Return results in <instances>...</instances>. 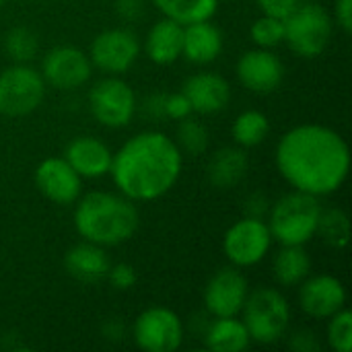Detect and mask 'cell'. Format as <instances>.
<instances>
[{"mask_svg": "<svg viewBox=\"0 0 352 352\" xmlns=\"http://www.w3.org/2000/svg\"><path fill=\"white\" fill-rule=\"evenodd\" d=\"M144 50L155 64H173L184 50V25L167 16L161 19L151 27L144 41Z\"/></svg>", "mask_w": 352, "mask_h": 352, "instance_id": "cell-20", "label": "cell"}, {"mask_svg": "<svg viewBox=\"0 0 352 352\" xmlns=\"http://www.w3.org/2000/svg\"><path fill=\"white\" fill-rule=\"evenodd\" d=\"M91 60L87 54L72 45H60L47 52L41 64V76L52 87L70 91L82 87L91 78Z\"/></svg>", "mask_w": 352, "mask_h": 352, "instance_id": "cell-12", "label": "cell"}, {"mask_svg": "<svg viewBox=\"0 0 352 352\" xmlns=\"http://www.w3.org/2000/svg\"><path fill=\"white\" fill-rule=\"evenodd\" d=\"M223 52V33L208 21H198L184 25V50L186 56L194 64L214 62Z\"/></svg>", "mask_w": 352, "mask_h": 352, "instance_id": "cell-19", "label": "cell"}, {"mask_svg": "<svg viewBox=\"0 0 352 352\" xmlns=\"http://www.w3.org/2000/svg\"><path fill=\"white\" fill-rule=\"evenodd\" d=\"M2 4H4V0H0V8H2Z\"/></svg>", "mask_w": 352, "mask_h": 352, "instance_id": "cell-40", "label": "cell"}, {"mask_svg": "<svg viewBox=\"0 0 352 352\" xmlns=\"http://www.w3.org/2000/svg\"><path fill=\"white\" fill-rule=\"evenodd\" d=\"M204 342L212 352H241L252 344L243 322L233 318H214L204 332Z\"/></svg>", "mask_w": 352, "mask_h": 352, "instance_id": "cell-23", "label": "cell"}, {"mask_svg": "<svg viewBox=\"0 0 352 352\" xmlns=\"http://www.w3.org/2000/svg\"><path fill=\"white\" fill-rule=\"evenodd\" d=\"M316 233H320L324 243H328L330 248L342 250V248L349 245V237H351L349 217L340 208H328V210L322 208Z\"/></svg>", "mask_w": 352, "mask_h": 352, "instance_id": "cell-27", "label": "cell"}, {"mask_svg": "<svg viewBox=\"0 0 352 352\" xmlns=\"http://www.w3.org/2000/svg\"><path fill=\"white\" fill-rule=\"evenodd\" d=\"M64 264H66V270L80 283H99L107 278V272L111 266L103 248L91 241L70 248L64 258Z\"/></svg>", "mask_w": 352, "mask_h": 352, "instance_id": "cell-21", "label": "cell"}, {"mask_svg": "<svg viewBox=\"0 0 352 352\" xmlns=\"http://www.w3.org/2000/svg\"><path fill=\"white\" fill-rule=\"evenodd\" d=\"M272 245V233L264 219L245 217L229 227L223 239L225 256L237 268H248L266 258Z\"/></svg>", "mask_w": 352, "mask_h": 352, "instance_id": "cell-9", "label": "cell"}, {"mask_svg": "<svg viewBox=\"0 0 352 352\" xmlns=\"http://www.w3.org/2000/svg\"><path fill=\"white\" fill-rule=\"evenodd\" d=\"M116 12L126 21H136L144 14V0H116Z\"/></svg>", "mask_w": 352, "mask_h": 352, "instance_id": "cell-35", "label": "cell"}, {"mask_svg": "<svg viewBox=\"0 0 352 352\" xmlns=\"http://www.w3.org/2000/svg\"><path fill=\"white\" fill-rule=\"evenodd\" d=\"M336 21L344 33H352V0H336Z\"/></svg>", "mask_w": 352, "mask_h": 352, "instance_id": "cell-38", "label": "cell"}, {"mask_svg": "<svg viewBox=\"0 0 352 352\" xmlns=\"http://www.w3.org/2000/svg\"><path fill=\"white\" fill-rule=\"evenodd\" d=\"M328 344L336 352L352 351V314L349 309L336 311L332 318H328Z\"/></svg>", "mask_w": 352, "mask_h": 352, "instance_id": "cell-30", "label": "cell"}, {"mask_svg": "<svg viewBox=\"0 0 352 352\" xmlns=\"http://www.w3.org/2000/svg\"><path fill=\"white\" fill-rule=\"evenodd\" d=\"M268 132H270L268 118L256 109H248V111L239 113L237 120L233 122V128H231L233 140L243 148H252V146L262 144L266 140Z\"/></svg>", "mask_w": 352, "mask_h": 352, "instance_id": "cell-26", "label": "cell"}, {"mask_svg": "<svg viewBox=\"0 0 352 352\" xmlns=\"http://www.w3.org/2000/svg\"><path fill=\"white\" fill-rule=\"evenodd\" d=\"M299 303L307 316L328 320L344 307L346 291L338 278L320 274L309 280H303V287L299 291Z\"/></svg>", "mask_w": 352, "mask_h": 352, "instance_id": "cell-16", "label": "cell"}, {"mask_svg": "<svg viewBox=\"0 0 352 352\" xmlns=\"http://www.w3.org/2000/svg\"><path fill=\"white\" fill-rule=\"evenodd\" d=\"M37 190L56 204H72L80 196V175L68 165L66 159L50 157L35 169Z\"/></svg>", "mask_w": 352, "mask_h": 352, "instance_id": "cell-15", "label": "cell"}, {"mask_svg": "<svg viewBox=\"0 0 352 352\" xmlns=\"http://www.w3.org/2000/svg\"><path fill=\"white\" fill-rule=\"evenodd\" d=\"M107 278H109V285L116 291H128V289H132L136 285V272H134V268L130 264L109 266Z\"/></svg>", "mask_w": 352, "mask_h": 352, "instance_id": "cell-32", "label": "cell"}, {"mask_svg": "<svg viewBox=\"0 0 352 352\" xmlns=\"http://www.w3.org/2000/svg\"><path fill=\"white\" fill-rule=\"evenodd\" d=\"M322 206L318 196L295 190L283 196L270 210V233L280 245H305L318 235Z\"/></svg>", "mask_w": 352, "mask_h": 352, "instance_id": "cell-4", "label": "cell"}, {"mask_svg": "<svg viewBox=\"0 0 352 352\" xmlns=\"http://www.w3.org/2000/svg\"><path fill=\"white\" fill-rule=\"evenodd\" d=\"M153 4L179 25L210 21L219 8V0H153Z\"/></svg>", "mask_w": 352, "mask_h": 352, "instance_id": "cell-25", "label": "cell"}, {"mask_svg": "<svg viewBox=\"0 0 352 352\" xmlns=\"http://www.w3.org/2000/svg\"><path fill=\"white\" fill-rule=\"evenodd\" d=\"M241 311L243 324L254 342L272 344L287 334L291 309L287 299L276 289L260 287L254 293H248Z\"/></svg>", "mask_w": 352, "mask_h": 352, "instance_id": "cell-5", "label": "cell"}, {"mask_svg": "<svg viewBox=\"0 0 352 352\" xmlns=\"http://www.w3.org/2000/svg\"><path fill=\"white\" fill-rule=\"evenodd\" d=\"M250 33H252L254 43H258L260 47L264 50L276 47L285 41V21L264 14L252 25Z\"/></svg>", "mask_w": 352, "mask_h": 352, "instance_id": "cell-31", "label": "cell"}, {"mask_svg": "<svg viewBox=\"0 0 352 352\" xmlns=\"http://www.w3.org/2000/svg\"><path fill=\"white\" fill-rule=\"evenodd\" d=\"M332 37V19L320 4H299L285 19V39L303 58L320 56Z\"/></svg>", "mask_w": 352, "mask_h": 352, "instance_id": "cell-6", "label": "cell"}, {"mask_svg": "<svg viewBox=\"0 0 352 352\" xmlns=\"http://www.w3.org/2000/svg\"><path fill=\"white\" fill-rule=\"evenodd\" d=\"M250 287L237 268H221L204 289V305L212 318H233L241 311Z\"/></svg>", "mask_w": 352, "mask_h": 352, "instance_id": "cell-13", "label": "cell"}, {"mask_svg": "<svg viewBox=\"0 0 352 352\" xmlns=\"http://www.w3.org/2000/svg\"><path fill=\"white\" fill-rule=\"evenodd\" d=\"M192 113V105L184 93L165 95V118L171 120H184Z\"/></svg>", "mask_w": 352, "mask_h": 352, "instance_id": "cell-33", "label": "cell"}, {"mask_svg": "<svg viewBox=\"0 0 352 352\" xmlns=\"http://www.w3.org/2000/svg\"><path fill=\"white\" fill-rule=\"evenodd\" d=\"M74 227L85 241L101 248L120 245L136 233L138 208L126 196L91 192L76 204Z\"/></svg>", "mask_w": 352, "mask_h": 352, "instance_id": "cell-3", "label": "cell"}, {"mask_svg": "<svg viewBox=\"0 0 352 352\" xmlns=\"http://www.w3.org/2000/svg\"><path fill=\"white\" fill-rule=\"evenodd\" d=\"M89 107L95 120L105 128H124L136 113V95L128 82L109 76L99 80L89 95Z\"/></svg>", "mask_w": 352, "mask_h": 352, "instance_id": "cell-8", "label": "cell"}, {"mask_svg": "<svg viewBox=\"0 0 352 352\" xmlns=\"http://www.w3.org/2000/svg\"><path fill=\"white\" fill-rule=\"evenodd\" d=\"M250 159L243 148L227 146L212 155L208 163V179L219 190H229L237 186L248 175Z\"/></svg>", "mask_w": 352, "mask_h": 352, "instance_id": "cell-22", "label": "cell"}, {"mask_svg": "<svg viewBox=\"0 0 352 352\" xmlns=\"http://www.w3.org/2000/svg\"><path fill=\"white\" fill-rule=\"evenodd\" d=\"M177 146H182L190 155H200L208 146V130L198 122L192 120L190 116L179 120L177 126Z\"/></svg>", "mask_w": 352, "mask_h": 352, "instance_id": "cell-29", "label": "cell"}, {"mask_svg": "<svg viewBox=\"0 0 352 352\" xmlns=\"http://www.w3.org/2000/svg\"><path fill=\"white\" fill-rule=\"evenodd\" d=\"M291 349L297 352H316L320 351V342H318L314 332L303 330V332H297L291 338Z\"/></svg>", "mask_w": 352, "mask_h": 352, "instance_id": "cell-36", "label": "cell"}, {"mask_svg": "<svg viewBox=\"0 0 352 352\" xmlns=\"http://www.w3.org/2000/svg\"><path fill=\"white\" fill-rule=\"evenodd\" d=\"M132 336L142 351L175 352L184 342V326L175 311L151 307L136 318Z\"/></svg>", "mask_w": 352, "mask_h": 352, "instance_id": "cell-10", "label": "cell"}, {"mask_svg": "<svg viewBox=\"0 0 352 352\" xmlns=\"http://www.w3.org/2000/svg\"><path fill=\"white\" fill-rule=\"evenodd\" d=\"M256 2L264 14L274 16V19H283V21L301 4V0H256Z\"/></svg>", "mask_w": 352, "mask_h": 352, "instance_id": "cell-34", "label": "cell"}, {"mask_svg": "<svg viewBox=\"0 0 352 352\" xmlns=\"http://www.w3.org/2000/svg\"><path fill=\"white\" fill-rule=\"evenodd\" d=\"M109 173L122 196L138 202L157 200L175 186L182 151L163 132H140L111 157Z\"/></svg>", "mask_w": 352, "mask_h": 352, "instance_id": "cell-2", "label": "cell"}, {"mask_svg": "<svg viewBox=\"0 0 352 352\" xmlns=\"http://www.w3.org/2000/svg\"><path fill=\"white\" fill-rule=\"evenodd\" d=\"M311 272V260L303 245H283L274 258V276L283 287L301 285Z\"/></svg>", "mask_w": 352, "mask_h": 352, "instance_id": "cell-24", "label": "cell"}, {"mask_svg": "<svg viewBox=\"0 0 352 352\" xmlns=\"http://www.w3.org/2000/svg\"><path fill=\"white\" fill-rule=\"evenodd\" d=\"M280 175L299 192L334 194L346 179L351 155L344 138L332 128L305 124L289 130L276 146Z\"/></svg>", "mask_w": 352, "mask_h": 352, "instance_id": "cell-1", "label": "cell"}, {"mask_svg": "<svg viewBox=\"0 0 352 352\" xmlns=\"http://www.w3.org/2000/svg\"><path fill=\"white\" fill-rule=\"evenodd\" d=\"M142 109L151 120L165 118V93H157V95L146 97V101L142 103Z\"/></svg>", "mask_w": 352, "mask_h": 352, "instance_id": "cell-37", "label": "cell"}, {"mask_svg": "<svg viewBox=\"0 0 352 352\" xmlns=\"http://www.w3.org/2000/svg\"><path fill=\"white\" fill-rule=\"evenodd\" d=\"M45 95L43 76L27 66L14 64L0 74V113L8 118L27 116L39 107Z\"/></svg>", "mask_w": 352, "mask_h": 352, "instance_id": "cell-7", "label": "cell"}, {"mask_svg": "<svg viewBox=\"0 0 352 352\" xmlns=\"http://www.w3.org/2000/svg\"><path fill=\"white\" fill-rule=\"evenodd\" d=\"M4 47L14 62L25 64L37 56L39 41H37V35L29 27H14L8 31L4 39Z\"/></svg>", "mask_w": 352, "mask_h": 352, "instance_id": "cell-28", "label": "cell"}, {"mask_svg": "<svg viewBox=\"0 0 352 352\" xmlns=\"http://www.w3.org/2000/svg\"><path fill=\"white\" fill-rule=\"evenodd\" d=\"M268 210H270L268 200H266L262 194H254V196H250V200H248V204H245V212H248V217L264 219V214H266Z\"/></svg>", "mask_w": 352, "mask_h": 352, "instance_id": "cell-39", "label": "cell"}, {"mask_svg": "<svg viewBox=\"0 0 352 352\" xmlns=\"http://www.w3.org/2000/svg\"><path fill=\"white\" fill-rule=\"evenodd\" d=\"M237 76L245 89L266 95L280 87L285 78V66L278 60V56H274L270 50L260 47V50L245 52L239 58Z\"/></svg>", "mask_w": 352, "mask_h": 352, "instance_id": "cell-14", "label": "cell"}, {"mask_svg": "<svg viewBox=\"0 0 352 352\" xmlns=\"http://www.w3.org/2000/svg\"><path fill=\"white\" fill-rule=\"evenodd\" d=\"M111 151L105 142L93 136H76L68 142L64 151V159L80 177H103L111 167Z\"/></svg>", "mask_w": 352, "mask_h": 352, "instance_id": "cell-18", "label": "cell"}, {"mask_svg": "<svg viewBox=\"0 0 352 352\" xmlns=\"http://www.w3.org/2000/svg\"><path fill=\"white\" fill-rule=\"evenodd\" d=\"M182 93L188 97L192 111L198 113H217L229 105L231 87L229 82L214 72H198L184 82Z\"/></svg>", "mask_w": 352, "mask_h": 352, "instance_id": "cell-17", "label": "cell"}, {"mask_svg": "<svg viewBox=\"0 0 352 352\" xmlns=\"http://www.w3.org/2000/svg\"><path fill=\"white\" fill-rule=\"evenodd\" d=\"M138 54L140 43L136 33L130 29H107L91 43V62L107 74H122L130 70Z\"/></svg>", "mask_w": 352, "mask_h": 352, "instance_id": "cell-11", "label": "cell"}]
</instances>
